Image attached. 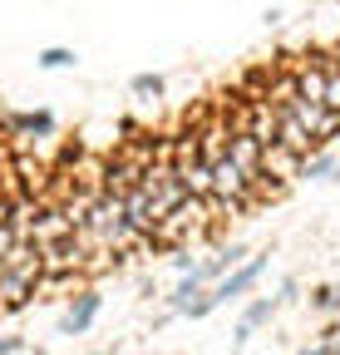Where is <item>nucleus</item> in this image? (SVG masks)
Returning a JSON list of instances; mask_svg holds the SVG:
<instances>
[{
	"mask_svg": "<svg viewBox=\"0 0 340 355\" xmlns=\"http://www.w3.org/2000/svg\"><path fill=\"white\" fill-rule=\"evenodd\" d=\"M0 128L10 133V139H55V114H45V109H30V114H6L0 119Z\"/></svg>",
	"mask_w": 340,
	"mask_h": 355,
	"instance_id": "39448f33",
	"label": "nucleus"
},
{
	"mask_svg": "<svg viewBox=\"0 0 340 355\" xmlns=\"http://www.w3.org/2000/svg\"><path fill=\"white\" fill-rule=\"evenodd\" d=\"M267 257H271V252H257V257H247L242 266H232L227 277H217V282H212V296H217V306L242 301L251 286H257V282H262V272H267Z\"/></svg>",
	"mask_w": 340,
	"mask_h": 355,
	"instance_id": "f03ea898",
	"label": "nucleus"
},
{
	"mask_svg": "<svg viewBox=\"0 0 340 355\" xmlns=\"http://www.w3.org/2000/svg\"><path fill=\"white\" fill-rule=\"evenodd\" d=\"M335 173H340V158H330L325 148L301 158V178H311V183H325V178H335Z\"/></svg>",
	"mask_w": 340,
	"mask_h": 355,
	"instance_id": "0eeeda50",
	"label": "nucleus"
},
{
	"mask_svg": "<svg viewBox=\"0 0 340 355\" xmlns=\"http://www.w3.org/2000/svg\"><path fill=\"white\" fill-rule=\"evenodd\" d=\"M129 89H134L138 99H163V94H168V79H163V74H134Z\"/></svg>",
	"mask_w": 340,
	"mask_h": 355,
	"instance_id": "1a4fd4ad",
	"label": "nucleus"
},
{
	"mask_svg": "<svg viewBox=\"0 0 340 355\" xmlns=\"http://www.w3.org/2000/svg\"><path fill=\"white\" fill-rule=\"evenodd\" d=\"M311 306L325 311V316H340V286H316L311 291Z\"/></svg>",
	"mask_w": 340,
	"mask_h": 355,
	"instance_id": "9d476101",
	"label": "nucleus"
},
{
	"mask_svg": "<svg viewBox=\"0 0 340 355\" xmlns=\"http://www.w3.org/2000/svg\"><path fill=\"white\" fill-rule=\"evenodd\" d=\"M30 345L20 340V336H0V355H25Z\"/></svg>",
	"mask_w": 340,
	"mask_h": 355,
	"instance_id": "f8f14e48",
	"label": "nucleus"
},
{
	"mask_svg": "<svg viewBox=\"0 0 340 355\" xmlns=\"http://www.w3.org/2000/svg\"><path fill=\"white\" fill-rule=\"evenodd\" d=\"M296 296H301V282H296V277H286V282H281V291H276V301H281V306H291Z\"/></svg>",
	"mask_w": 340,
	"mask_h": 355,
	"instance_id": "9b49d317",
	"label": "nucleus"
},
{
	"mask_svg": "<svg viewBox=\"0 0 340 355\" xmlns=\"http://www.w3.org/2000/svg\"><path fill=\"white\" fill-rule=\"evenodd\" d=\"M123 207H129V222H134V232L153 247V237H158V222H163V207H158V198H153V188H148V178L143 183H134L129 193H123Z\"/></svg>",
	"mask_w": 340,
	"mask_h": 355,
	"instance_id": "7ed1b4c3",
	"label": "nucleus"
},
{
	"mask_svg": "<svg viewBox=\"0 0 340 355\" xmlns=\"http://www.w3.org/2000/svg\"><path fill=\"white\" fill-rule=\"evenodd\" d=\"M99 311H104V296L84 286V291L74 296V306L64 311V321H60V336H84V331H89V326L99 321Z\"/></svg>",
	"mask_w": 340,
	"mask_h": 355,
	"instance_id": "20e7f679",
	"label": "nucleus"
},
{
	"mask_svg": "<svg viewBox=\"0 0 340 355\" xmlns=\"http://www.w3.org/2000/svg\"><path fill=\"white\" fill-rule=\"evenodd\" d=\"M35 64L39 69H69L74 64V50H64V44H45V50L35 55Z\"/></svg>",
	"mask_w": 340,
	"mask_h": 355,
	"instance_id": "6e6552de",
	"label": "nucleus"
},
{
	"mask_svg": "<svg viewBox=\"0 0 340 355\" xmlns=\"http://www.w3.org/2000/svg\"><path fill=\"white\" fill-rule=\"evenodd\" d=\"M39 282H45V261H39V242L15 237L10 252L0 257V316H15V311L39 301Z\"/></svg>",
	"mask_w": 340,
	"mask_h": 355,
	"instance_id": "f257e3e1",
	"label": "nucleus"
},
{
	"mask_svg": "<svg viewBox=\"0 0 340 355\" xmlns=\"http://www.w3.org/2000/svg\"><path fill=\"white\" fill-rule=\"evenodd\" d=\"M276 311H281V301H276V296H257V301L242 311V326H247V331H262V326L276 316Z\"/></svg>",
	"mask_w": 340,
	"mask_h": 355,
	"instance_id": "423d86ee",
	"label": "nucleus"
}]
</instances>
